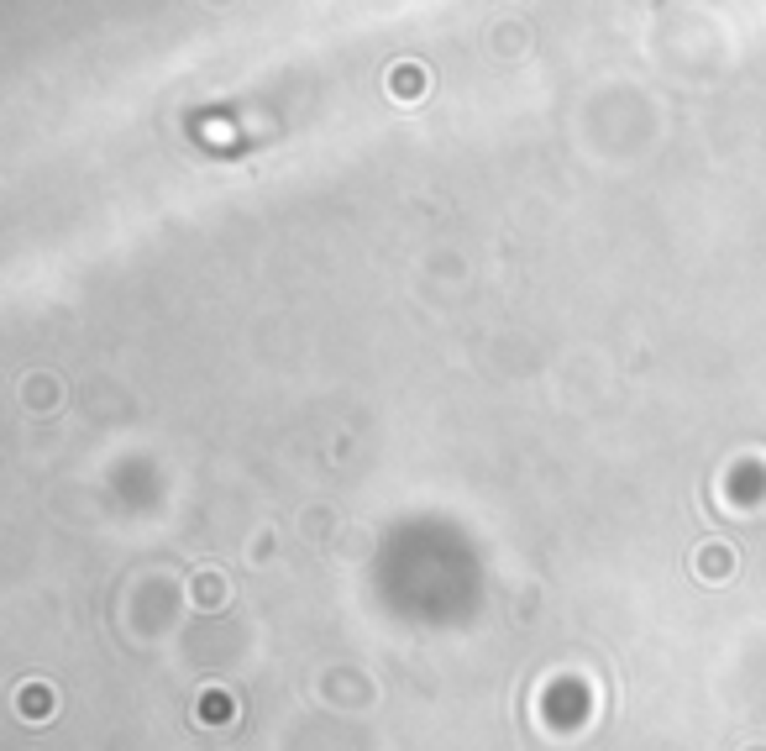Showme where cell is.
Masks as SVG:
<instances>
[{
    "label": "cell",
    "mask_w": 766,
    "mask_h": 751,
    "mask_svg": "<svg viewBox=\"0 0 766 751\" xmlns=\"http://www.w3.org/2000/svg\"><path fill=\"white\" fill-rule=\"evenodd\" d=\"M704 568H708L704 578H730V573H724L730 568V552H704Z\"/></svg>",
    "instance_id": "obj_1"
}]
</instances>
